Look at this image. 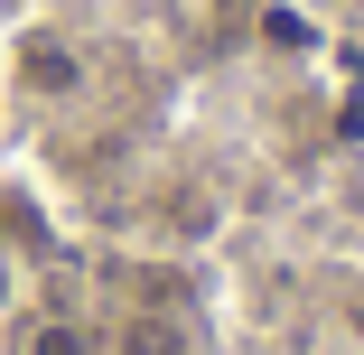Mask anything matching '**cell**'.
<instances>
[{"label": "cell", "mask_w": 364, "mask_h": 355, "mask_svg": "<svg viewBox=\"0 0 364 355\" xmlns=\"http://www.w3.org/2000/svg\"><path fill=\"white\" fill-rule=\"evenodd\" d=\"M10 300H19V243H10V216H0V318H10Z\"/></svg>", "instance_id": "obj_2"}, {"label": "cell", "mask_w": 364, "mask_h": 355, "mask_svg": "<svg viewBox=\"0 0 364 355\" xmlns=\"http://www.w3.org/2000/svg\"><path fill=\"white\" fill-rule=\"evenodd\" d=\"M28 355H85V327H65V318H56V327H38Z\"/></svg>", "instance_id": "obj_3"}, {"label": "cell", "mask_w": 364, "mask_h": 355, "mask_svg": "<svg viewBox=\"0 0 364 355\" xmlns=\"http://www.w3.org/2000/svg\"><path fill=\"white\" fill-rule=\"evenodd\" d=\"M19 94H38V103H75L85 94V47L75 38H56V28H38V38H19Z\"/></svg>", "instance_id": "obj_1"}]
</instances>
